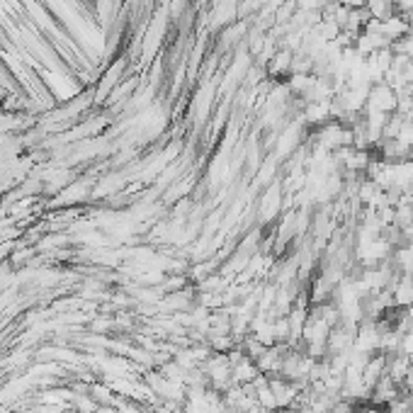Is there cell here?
<instances>
[{
  "mask_svg": "<svg viewBox=\"0 0 413 413\" xmlns=\"http://www.w3.org/2000/svg\"><path fill=\"white\" fill-rule=\"evenodd\" d=\"M396 95L389 86H377L375 90L367 95V112H384L389 115L391 110H396Z\"/></svg>",
  "mask_w": 413,
  "mask_h": 413,
  "instance_id": "6da1fadb",
  "label": "cell"
}]
</instances>
